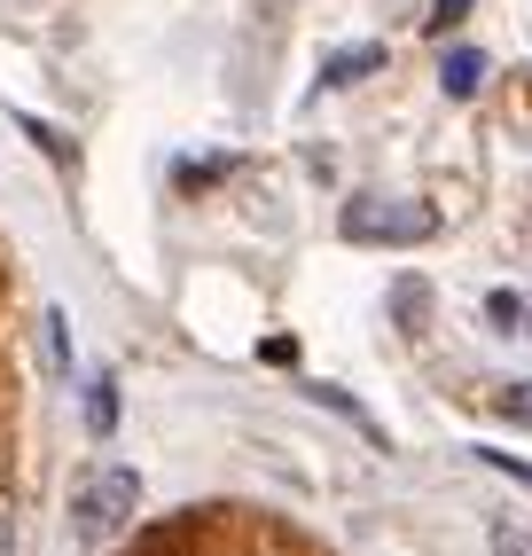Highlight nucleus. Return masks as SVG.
Wrapping results in <instances>:
<instances>
[{
    "mask_svg": "<svg viewBox=\"0 0 532 556\" xmlns=\"http://www.w3.org/2000/svg\"><path fill=\"white\" fill-rule=\"evenodd\" d=\"M493 556H532V533L502 517V526H493Z\"/></svg>",
    "mask_w": 532,
    "mask_h": 556,
    "instance_id": "nucleus-8",
    "label": "nucleus"
},
{
    "mask_svg": "<svg viewBox=\"0 0 532 556\" xmlns=\"http://www.w3.org/2000/svg\"><path fill=\"white\" fill-rule=\"evenodd\" d=\"M134 509H141V478H134L126 463H102V470H87L79 502H71V517H79V541H87V548L118 541V533L134 526Z\"/></svg>",
    "mask_w": 532,
    "mask_h": 556,
    "instance_id": "nucleus-2",
    "label": "nucleus"
},
{
    "mask_svg": "<svg viewBox=\"0 0 532 556\" xmlns=\"http://www.w3.org/2000/svg\"><path fill=\"white\" fill-rule=\"evenodd\" d=\"M485 314L502 321V329H524V299H517V290H493V299H485Z\"/></svg>",
    "mask_w": 532,
    "mask_h": 556,
    "instance_id": "nucleus-7",
    "label": "nucleus"
},
{
    "mask_svg": "<svg viewBox=\"0 0 532 556\" xmlns=\"http://www.w3.org/2000/svg\"><path fill=\"white\" fill-rule=\"evenodd\" d=\"M376 71H384V40H360V48L321 55V87H360V79H376Z\"/></svg>",
    "mask_w": 532,
    "mask_h": 556,
    "instance_id": "nucleus-3",
    "label": "nucleus"
},
{
    "mask_svg": "<svg viewBox=\"0 0 532 556\" xmlns=\"http://www.w3.org/2000/svg\"><path fill=\"white\" fill-rule=\"evenodd\" d=\"M470 9H478V0H431V31H439V40H446V31H454V24H463Z\"/></svg>",
    "mask_w": 532,
    "mask_h": 556,
    "instance_id": "nucleus-9",
    "label": "nucleus"
},
{
    "mask_svg": "<svg viewBox=\"0 0 532 556\" xmlns=\"http://www.w3.org/2000/svg\"><path fill=\"white\" fill-rule=\"evenodd\" d=\"M87 431H94V439L118 431V377H94V384H87Z\"/></svg>",
    "mask_w": 532,
    "mask_h": 556,
    "instance_id": "nucleus-5",
    "label": "nucleus"
},
{
    "mask_svg": "<svg viewBox=\"0 0 532 556\" xmlns=\"http://www.w3.org/2000/svg\"><path fill=\"white\" fill-rule=\"evenodd\" d=\"M524 338H532V314H524Z\"/></svg>",
    "mask_w": 532,
    "mask_h": 556,
    "instance_id": "nucleus-13",
    "label": "nucleus"
},
{
    "mask_svg": "<svg viewBox=\"0 0 532 556\" xmlns=\"http://www.w3.org/2000/svg\"><path fill=\"white\" fill-rule=\"evenodd\" d=\"M439 87H446L454 102H470V94L485 87V55H478V48H446V63H439Z\"/></svg>",
    "mask_w": 532,
    "mask_h": 556,
    "instance_id": "nucleus-4",
    "label": "nucleus"
},
{
    "mask_svg": "<svg viewBox=\"0 0 532 556\" xmlns=\"http://www.w3.org/2000/svg\"><path fill=\"white\" fill-rule=\"evenodd\" d=\"M48 361L71 368V321H63V306H48Z\"/></svg>",
    "mask_w": 532,
    "mask_h": 556,
    "instance_id": "nucleus-6",
    "label": "nucleus"
},
{
    "mask_svg": "<svg viewBox=\"0 0 532 556\" xmlns=\"http://www.w3.org/2000/svg\"><path fill=\"white\" fill-rule=\"evenodd\" d=\"M16 541H24V526H16V502L0 494V556H16Z\"/></svg>",
    "mask_w": 532,
    "mask_h": 556,
    "instance_id": "nucleus-11",
    "label": "nucleus"
},
{
    "mask_svg": "<svg viewBox=\"0 0 532 556\" xmlns=\"http://www.w3.org/2000/svg\"><path fill=\"white\" fill-rule=\"evenodd\" d=\"M478 455H485V463H493V470H509V478H517V486H524V494H532V463H517V455H493V447H478Z\"/></svg>",
    "mask_w": 532,
    "mask_h": 556,
    "instance_id": "nucleus-12",
    "label": "nucleus"
},
{
    "mask_svg": "<svg viewBox=\"0 0 532 556\" xmlns=\"http://www.w3.org/2000/svg\"><path fill=\"white\" fill-rule=\"evenodd\" d=\"M16 126H24V134H31V141H40V150H48V157H71V141H63V134H55V126H40V118H16Z\"/></svg>",
    "mask_w": 532,
    "mask_h": 556,
    "instance_id": "nucleus-10",
    "label": "nucleus"
},
{
    "mask_svg": "<svg viewBox=\"0 0 532 556\" xmlns=\"http://www.w3.org/2000/svg\"><path fill=\"white\" fill-rule=\"evenodd\" d=\"M439 236V212L415 197H353L345 204V243H384V251H415Z\"/></svg>",
    "mask_w": 532,
    "mask_h": 556,
    "instance_id": "nucleus-1",
    "label": "nucleus"
}]
</instances>
